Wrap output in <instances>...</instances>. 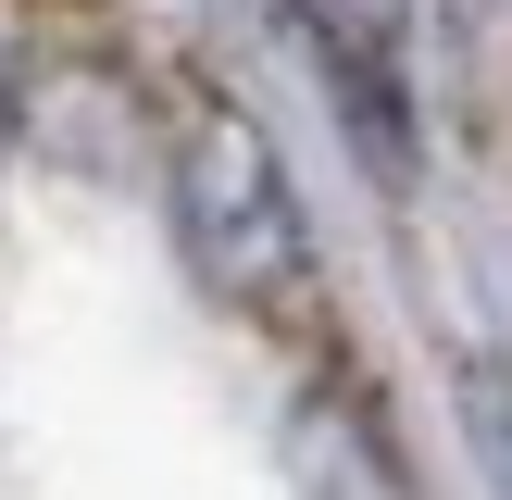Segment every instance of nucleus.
Segmentation results:
<instances>
[{"label":"nucleus","instance_id":"obj_2","mask_svg":"<svg viewBox=\"0 0 512 500\" xmlns=\"http://www.w3.org/2000/svg\"><path fill=\"white\" fill-rule=\"evenodd\" d=\"M300 50H313L325 100H338L350 150L375 188H413L425 125H413V0H288Z\"/></svg>","mask_w":512,"mask_h":500},{"label":"nucleus","instance_id":"obj_3","mask_svg":"<svg viewBox=\"0 0 512 500\" xmlns=\"http://www.w3.org/2000/svg\"><path fill=\"white\" fill-rule=\"evenodd\" d=\"M275 438H288V488L300 500H425L413 463H400V438H388V413L350 375H300Z\"/></svg>","mask_w":512,"mask_h":500},{"label":"nucleus","instance_id":"obj_5","mask_svg":"<svg viewBox=\"0 0 512 500\" xmlns=\"http://www.w3.org/2000/svg\"><path fill=\"white\" fill-rule=\"evenodd\" d=\"M25 63H38V50H25L13 0H0V138H13V125H25Z\"/></svg>","mask_w":512,"mask_h":500},{"label":"nucleus","instance_id":"obj_1","mask_svg":"<svg viewBox=\"0 0 512 500\" xmlns=\"http://www.w3.org/2000/svg\"><path fill=\"white\" fill-rule=\"evenodd\" d=\"M175 238H188L200 288L238 300L250 325H275V338H325V263H313V213H300L288 163H275V138L238 113V100H188L175 113Z\"/></svg>","mask_w":512,"mask_h":500},{"label":"nucleus","instance_id":"obj_4","mask_svg":"<svg viewBox=\"0 0 512 500\" xmlns=\"http://www.w3.org/2000/svg\"><path fill=\"white\" fill-rule=\"evenodd\" d=\"M450 413H463V450H475V475L512 500V350H450Z\"/></svg>","mask_w":512,"mask_h":500}]
</instances>
